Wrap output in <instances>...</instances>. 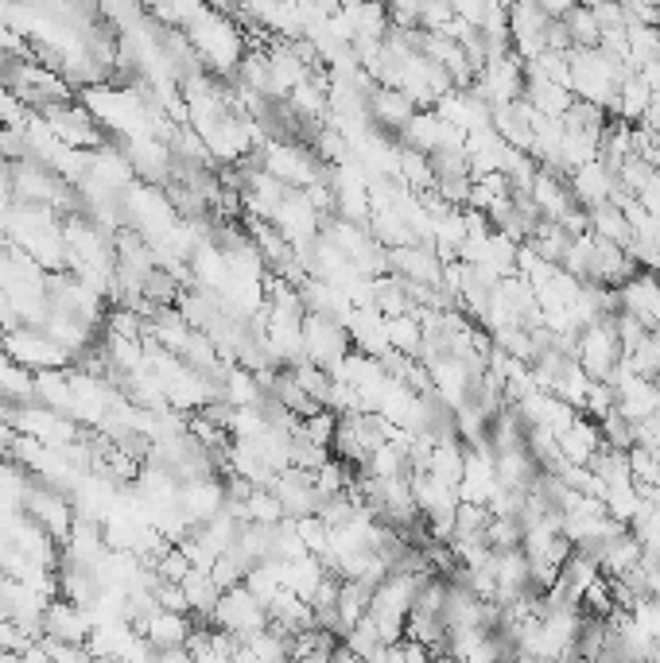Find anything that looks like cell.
<instances>
[{
	"label": "cell",
	"mask_w": 660,
	"mask_h": 663,
	"mask_svg": "<svg viewBox=\"0 0 660 663\" xmlns=\"http://www.w3.org/2000/svg\"><path fill=\"white\" fill-rule=\"evenodd\" d=\"M300 431H304L307 439L315 442V446H322V451H330V446H334V431H339V416H334V412H327V407H322L319 416H311V419H300Z\"/></svg>",
	"instance_id": "cell-13"
},
{
	"label": "cell",
	"mask_w": 660,
	"mask_h": 663,
	"mask_svg": "<svg viewBox=\"0 0 660 663\" xmlns=\"http://www.w3.org/2000/svg\"><path fill=\"white\" fill-rule=\"evenodd\" d=\"M563 27H567V36H572V47H583V51H590V47H598V20L595 12H590V4H579L572 12L563 16Z\"/></svg>",
	"instance_id": "cell-11"
},
{
	"label": "cell",
	"mask_w": 660,
	"mask_h": 663,
	"mask_svg": "<svg viewBox=\"0 0 660 663\" xmlns=\"http://www.w3.org/2000/svg\"><path fill=\"white\" fill-rule=\"evenodd\" d=\"M272 496L284 508V520H311L319 513V493H315V478L304 469H284L272 481Z\"/></svg>",
	"instance_id": "cell-3"
},
{
	"label": "cell",
	"mask_w": 660,
	"mask_h": 663,
	"mask_svg": "<svg viewBox=\"0 0 660 663\" xmlns=\"http://www.w3.org/2000/svg\"><path fill=\"white\" fill-rule=\"evenodd\" d=\"M210 625H215L218 633H225V637L249 644L253 637H260L268 628V610L253 598L249 586H233V590H225L222 598H218V610L215 617H210Z\"/></svg>",
	"instance_id": "cell-1"
},
{
	"label": "cell",
	"mask_w": 660,
	"mask_h": 663,
	"mask_svg": "<svg viewBox=\"0 0 660 663\" xmlns=\"http://www.w3.org/2000/svg\"><path fill=\"white\" fill-rule=\"evenodd\" d=\"M567 186H572V198L579 210H598V206L614 202V195L622 191V183H618V175H610L602 163H587V168L572 171L567 175Z\"/></svg>",
	"instance_id": "cell-5"
},
{
	"label": "cell",
	"mask_w": 660,
	"mask_h": 663,
	"mask_svg": "<svg viewBox=\"0 0 660 663\" xmlns=\"http://www.w3.org/2000/svg\"><path fill=\"white\" fill-rule=\"evenodd\" d=\"M304 354L311 365L327 369L330 377L342 369L350 354H354V345H350V334L342 322L334 319H319V315H307L304 319Z\"/></svg>",
	"instance_id": "cell-2"
},
{
	"label": "cell",
	"mask_w": 660,
	"mask_h": 663,
	"mask_svg": "<svg viewBox=\"0 0 660 663\" xmlns=\"http://www.w3.org/2000/svg\"><path fill=\"white\" fill-rule=\"evenodd\" d=\"M493 524V513L486 504H459L455 513V536H451V548H486V531Z\"/></svg>",
	"instance_id": "cell-8"
},
{
	"label": "cell",
	"mask_w": 660,
	"mask_h": 663,
	"mask_svg": "<svg viewBox=\"0 0 660 663\" xmlns=\"http://www.w3.org/2000/svg\"><path fill=\"white\" fill-rule=\"evenodd\" d=\"M322 578H327V566H322L315 555L280 563V586H284V590H292L295 598H304L307 605H311V593L319 590Z\"/></svg>",
	"instance_id": "cell-7"
},
{
	"label": "cell",
	"mask_w": 660,
	"mask_h": 663,
	"mask_svg": "<svg viewBox=\"0 0 660 663\" xmlns=\"http://www.w3.org/2000/svg\"><path fill=\"white\" fill-rule=\"evenodd\" d=\"M587 221H590V233L610 245H630V225H625V213L618 206H598V210H587Z\"/></svg>",
	"instance_id": "cell-9"
},
{
	"label": "cell",
	"mask_w": 660,
	"mask_h": 663,
	"mask_svg": "<svg viewBox=\"0 0 660 663\" xmlns=\"http://www.w3.org/2000/svg\"><path fill=\"white\" fill-rule=\"evenodd\" d=\"M292 377H295V384L304 389V396H311L319 407L330 404V392H334V377H330L327 369H319V365H311V361H300V365H292Z\"/></svg>",
	"instance_id": "cell-10"
},
{
	"label": "cell",
	"mask_w": 660,
	"mask_h": 663,
	"mask_svg": "<svg viewBox=\"0 0 660 663\" xmlns=\"http://www.w3.org/2000/svg\"><path fill=\"white\" fill-rule=\"evenodd\" d=\"M334 663H366V660H357L354 652H346V648L339 644V652H334Z\"/></svg>",
	"instance_id": "cell-15"
},
{
	"label": "cell",
	"mask_w": 660,
	"mask_h": 663,
	"mask_svg": "<svg viewBox=\"0 0 660 663\" xmlns=\"http://www.w3.org/2000/svg\"><path fill=\"white\" fill-rule=\"evenodd\" d=\"M555 442H560L563 462H572V466H590V458L607 446V442H602V431H598V423H590L587 416H579L572 427H567V431L555 434Z\"/></svg>",
	"instance_id": "cell-6"
},
{
	"label": "cell",
	"mask_w": 660,
	"mask_h": 663,
	"mask_svg": "<svg viewBox=\"0 0 660 663\" xmlns=\"http://www.w3.org/2000/svg\"><path fill=\"white\" fill-rule=\"evenodd\" d=\"M618 303H622V315L637 319L645 330H660V275L637 272L618 287Z\"/></svg>",
	"instance_id": "cell-4"
},
{
	"label": "cell",
	"mask_w": 660,
	"mask_h": 663,
	"mask_svg": "<svg viewBox=\"0 0 660 663\" xmlns=\"http://www.w3.org/2000/svg\"><path fill=\"white\" fill-rule=\"evenodd\" d=\"M521 540H525V528H521V520H498V516H493L490 531H486V548H490L493 555L521 551Z\"/></svg>",
	"instance_id": "cell-12"
},
{
	"label": "cell",
	"mask_w": 660,
	"mask_h": 663,
	"mask_svg": "<svg viewBox=\"0 0 660 663\" xmlns=\"http://www.w3.org/2000/svg\"><path fill=\"white\" fill-rule=\"evenodd\" d=\"M645 78V86L652 89V98H660V59L657 62H649V66H641V71H637Z\"/></svg>",
	"instance_id": "cell-14"
}]
</instances>
